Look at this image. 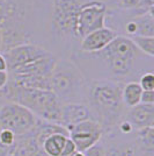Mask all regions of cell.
<instances>
[{"instance_id":"18","label":"cell","mask_w":154,"mask_h":156,"mask_svg":"<svg viewBox=\"0 0 154 156\" xmlns=\"http://www.w3.org/2000/svg\"><path fill=\"white\" fill-rule=\"evenodd\" d=\"M67 137L69 136H66L64 134H60V133L52 134L45 139L41 148L44 150L45 154L48 156H60Z\"/></svg>"},{"instance_id":"27","label":"cell","mask_w":154,"mask_h":156,"mask_svg":"<svg viewBox=\"0 0 154 156\" xmlns=\"http://www.w3.org/2000/svg\"><path fill=\"white\" fill-rule=\"evenodd\" d=\"M140 103L141 104H154V91H142Z\"/></svg>"},{"instance_id":"11","label":"cell","mask_w":154,"mask_h":156,"mask_svg":"<svg viewBox=\"0 0 154 156\" xmlns=\"http://www.w3.org/2000/svg\"><path fill=\"white\" fill-rule=\"evenodd\" d=\"M90 119H93L92 113L85 103H66L62 105L60 125L65 127L67 132L71 127Z\"/></svg>"},{"instance_id":"28","label":"cell","mask_w":154,"mask_h":156,"mask_svg":"<svg viewBox=\"0 0 154 156\" xmlns=\"http://www.w3.org/2000/svg\"><path fill=\"white\" fill-rule=\"evenodd\" d=\"M8 83V72L0 71V91L5 87Z\"/></svg>"},{"instance_id":"20","label":"cell","mask_w":154,"mask_h":156,"mask_svg":"<svg viewBox=\"0 0 154 156\" xmlns=\"http://www.w3.org/2000/svg\"><path fill=\"white\" fill-rule=\"evenodd\" d=\"M131 42L135 44L138 49V51L149 56L151 58L154 56V37H147V36H131L129 37Z\"/></svg>"},{"instance_id":"30","label":"cell","mask_w":154,"mask_h":156,"mask_svg":"<svg viewBox=\"0 0 154 156\" xmlns=\"http://www.w3.org/2000/svg\"><path fill=\"white\" fill-rule=\"evenodd\" d=\"M6 101H7V99H6V97H5V93H4V89H2V90L0 91V107L5 104Z\"/></svg>"},{"instance_id":"5","label":"cell","mask_w":154,"mask_h":156,"mask_svg":"<svg viewBox=\"0 0 154 156\" xmlns=\"http://www.w3.org/2000/svg\"><path fill=\"white\" fill-rule=\"evenodd\" d=\"M57 57L49 52L46 56L8 72V82L26 89L50 90L51 73Z\"/></svg>"},{"instance_id":"4","label":"cell","mask_w":154,"mask_h":156,"mask_svg":"<svg viewBox=\"0 0 154 156\" xmlns=\"http://www.w3.org/2000/svg\"><path fill=\"white\" fill-rule=\"evenodd\" d=\"M90 55L102 58L108 71L114 77L112 80L122 82L123 78H126L133 71L136 58L138 57V49L128 36L117 35L103 50Z\"/></svg>"},{"instance_id":"23","label":"cell","mask_w":154,"mask_h":156,"mask_svg":"<svg viewBox=\"0 0 154 156\" xmlns=\"http://www.w3.org/2000/svg\"><path fill=\"white\" fill-rule=\"evenodd\" d=\"M15 134L12 133L11 130L8 129H0V143L7 147V148H11L13 146V143L15 142Z\"/></svg>"},{"instance_id":"2","label":"cell","mask_w":154,"mask_h":156,"mask_svg":"<svg viewBox=\"0 0 154 156\" xmlns=\"http://www.w3.org/2000/svg\"><path fill=\"white\" fill-rule=\"evenodd\" d=\"M7 101H14L22 105L32 112L37 119L60 125L62 103L50 90L26 89L12 83L4 87Z\"/></svg>"},{"instance_id":"33","label":"cell","mask_w":154,"mask_h":156,"mask_svg":"<svg viewBox=\"0 0 154 156\" xmlns=\"http://www.w3.org/2000/svg\"><path fill=\"white\" fill-rule=\"evenodd\" d=\"M73 156H84V154H82V153H79V151H77V153H75Z\"/></svg>"},{"instance_id":"29","label":"cell","mask_w":154,"mask_h":156,"mask_svg":"<svg viewBox=\"0 0 154 156\" xmlns=\"http://www.w3.org/2000/svg\"><path fill=\"white\" fill-rule=\"evenodd\" d=\"M0 71H7V64L5 57L0 54Z\"/></svg>"},{"instance_id":"22","label":"cell","mask_w":154,"mask_h":156,"mask_svg":"<svg viewBox=\"0 0 154 156\" xmlns=\"http://www.w3.org/2000/svg\"><path fill=\"white\" fill-rule=\"evenodd\" d=\"M138 83L142 91H154V75L152 72H145Z\"/></svg>"},{"instance_id":"26","label":"cell","mask_w":154,"mask_h":156,"mask_svg":"<svg viewBox=\"0 0 154 156\" xmlns=\"http://www.w3.org/2000/svg\"><path fill=\"white\" fill-rule=\"evenodd\" d=\"M140 5V0H119V6L124 9H137Z\"/></svg>"},{"instance_id":"25","label":"cell","mask_w":154,"mask_h":156,"mask_svg":"<svg viewBox=\"0 0 154 156\" xmlns=\"http://www.w3.org/2000/svg\"><path fill=\"white\" fill-rule=\"evenodd\" d=\"M77 151L78 150H77V147H75L74 142L71 140L70 137H67L66 141H65V144H64V147H63V150H62L60 156L73 155V154H75Z\"/></svg>"},{"instance_id":"31","label":"cell","mask_w":154,"mask_h":156,"mask_svg":"<svg viewBox=\"0 0 154 156\" xmlns=\"http://www.w3.org/2000/svg\"><path fill=\"white\" fill-rule=\"evenodd\" d=\"M32 156H48V155L45 154V151L42 149V148H39V149L36 150V151H35V153H34Z\"/></svg>"},{"instance_id":"14","label":"cell","mask_w":154,"mask_h":156,"mask_svg":"<svg viewBox=\"0 0 154 156\" xmlns=\"http://www.w3.org/2000/svg\"><path fill=\"white\" fill-rule=\"evenodd\" d=\"M39 148L41 147L37 144L36 137L32 130H30L25 135L15 137V142L9 148L8 156H32Z\"/></svg>"},{"instance_id":"16","label":"cell","mask_w":154,"mask_h":156,"mask_svg":"<svg viewBox=\"0 0 154 156\" xmlns=\"http://www.w3.org/2000/svg\"><path fill=\"white\" fill-rule=\"evenodd\" d=\"M142 93V89L138 82H129L124 83L122 89V100L125 107L131 108L138 104H140V98Z\"/></svg>"},{"instance_id":"24","label":"cell","mask_w":154,"mask_h":156,"mask_svg":"<svg viewBox=\"0 0 154 156\" xmlns=\"http://www.w3.org/2000/svg\"><path fill=\"white\" fill-rule=\"evenodd\" d=\"M117 128H118V130L122 133L123 135H131V134L135 133L133 126L130 124L128 120H125V119H123L122 121L117 125Z\"/></svg>"},{"instance_id":"17","label":"cell","mask_w":154,"mask_h":156,"mask_svg":"<svg viewBox=\"0 0 154 156\" xmlns=\"http://www.w3.org/2000/svg\"><path fill=\"white\" fill-rule=\"evenodd\" d=\"M136 23V35L135 36H147L154 37V16L153 11L148 13L136 15L132 18Z\"/></svg>"},{"instance_id":"12","label":"cell","mask_w":154,"mask_h":156,"mask_svg":"<svg viewBox=\"0 0 154 156\" xmlns=\"http://www.w3.org/2000/svg\"><path fill=\"white\" fill-rule=\"evenodd\" d=\"M117 36L115 30L108 27H103L95 32L89 33L81 39L80 50L85 54H96L103 50Z\"/></svg>"},{"instance_id":"21","label":"cell","mask_w":154,"mask_h":156,"mask_svg":"<svg viewBox=\"0 0 154 156\" xmlns=\"http://www.w3.org/2000/svg\"><path fill=\"white\" fill-rule=\"evenodd\" d=\"M82 154H84V156H107L105 143L103 142L102 139H101L99 142H96L92 147H89L88 149L85 150Z\"/></svg>"},{"instance_id":"6","label":"cell","mask_w":154,"mask_h":156,"mask_svg":"<svg viewBox=\"0 0 154 156\" xmlns=\"http://www.w3.org/2000/svg\"><path fill=\"white\" fill-rule=\"evenodd\" d=\"M37 118L22 105L6 101L0 107V129H8L15 136L25 135L36 126Z\"/></svg>"},{"instance_id":"10","label":"cell","mask_w":154,"mask_h":156,"mask_svg":"<svg viewBox=\"0 0 154 156\" xmlns=\"http://www.w3.org/2000/svg\"><path fill=\"white\" fill-rule=\"evenodd\" d=\"M104 135L102 126L96 120H86L69 129V137L74 142L79 153H84L93 144L99 142Z\"/></svg>"},{"instance_id":"7","label":"cell","mask_w":154,"mask_h":156,"mask_svg":"<svg viewBox=\"0 0 154 156\" xmlns=\"http://www.w3.org/2000/svg\"><path fill=\"white\" fill-rule=\"evenodd\" d=\"M82 0H53L52 21L63 35L77 36V21Z\"/></svg>"},{"instance_id":"9","label":"cell","mask_w":154,"mask_h":156,"mask_svg":"<svg viewBox=\"0 0 154 156\" xmlns=\"http://www.w3.org/2000/svg\"><path fill=\"white\" fill-rule=\"evenodd\" d=\"M0 54L5 57L7 72H9L44 57L49 54V51L43 47L32 44L29 42V43H23L20 46L13 47Z\"/></svg>"},{"instance_id":"19","label":"cell","mask_w":154,"mask_h":156,"mask_svg":"<svg viewBox=\"0 0 154 156\" xmlns=\"http://www.w3.org/2000/svg\"><path fill=\"white\" fill-rule=\"evenodd\" d=\"M107 147V156H138V149L135 143L124 142V141H118V142L110 143Z\"/></svg>"},{"instance_id":"13","label":"cell","mask_w":154,"mask_h":156,"mask_svg":"<svg viewBox=\"0 0 154 156\" xmlns=\"http://www.w3.org/2000/svg\"><path fill=\"white\" fill-rule=\"evenodd\" d=\"M124 119L133 126L135 130L154 127V104H138L135 107L129 108Z\"/></svg>"},{"instance_id":"1","label":"cell","mask_w":154,"mask_h":156,"mask_svg":"<svg viewBox=\"0 0 154 156\" xmlns=\"http://www.w3.org/2000/svg\"><path fill=\"white\" fill-rule=\"evenodd\" d=\"M124 83L112 79H93L88 84L87 106L92 117L109 134L124 119L125 106L122 100Z\"/></svg>"},{"instance_id":"3","label":"cell","mask_w":154,"mask_h":156,"mask_svg":"<svg viewBox=\"0 0 154 156\" xmlns=\"http://www.w3.org/2000/svg\"><path fill=\"white\" fill-rule=\"evenodd\" d=\"M88 84L89 82L74 62L66 58H57L51 73V91L62 104H86Z\"/></svg>"},{"instance_id":"15","label":"cell","mask_w":154,"mask_h":156,"mask_svg":"<svg viewBox=\"0 0 154 156\" xmlns=\"http://www.w3.org/2000/svg\"><path fill=\"white\" fill-rule=\"evenodd\" d=\"M138 153L142 155L153 156L154 154V127H145L135 130Z\"/></svg>"},{"instance_id":"32","label":"cell","mask_w":154,"mask_h":156,"mask_svg":"<svg viewBox=\"0 0 154 156\" xmlns=\"http://www.w3.org/2000/svg\"><path fill=\"white\" fill-rule=\"evenodd\" d=\"M1 47H2V33L0 29V52H1Z\"/></svg>"},{"instance_id":"8","label":"cell","mask_w":154,"mask_h":156,"mask_svg":"<svg viewBox=\"0 0 154 156\" xmlns=\"http://www.w3.org/2000/svg\"><path fill=\"white\" fill-rule=\"evenodd\" d=\"M107 5L103 1L94 0L89 2H84L78 14L77 36L82 39L89 33L101 29L105 22Z\"/></svg>"}]
</instances>
